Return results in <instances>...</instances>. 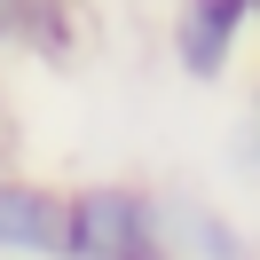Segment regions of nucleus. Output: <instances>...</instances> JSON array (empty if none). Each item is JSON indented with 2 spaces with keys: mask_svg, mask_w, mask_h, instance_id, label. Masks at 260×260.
<instances>
[{
  "mask_svg": "<svg viewBox=\"0 0 260 260\" xmlns=\"http://www.w3.org/2000/svg\"><path fill=\"white\" fill-rule=\"evenodd\" d=\"M63 260H174L158 197L134 181H87L63 197Z\"/></svg>",
  "mask_w": 260,
  "mask_h": 260,
  "instance_id": "nucleus-1",
  "label": "nucleus"
},
{
  "mask_svg": "<svg viewBox=\"0 0 260 260\" xmlns=\"http://www.w3.org/2000/svg\"><path fill=\"white\" fill-rule=\"evenodd\" d=\"M0 260H63V189L0 174Z\"/></svg>",
  "mask_w": 260,
  "mask_h": 260,
  "instance_id": "nucleus-2",
  "label": "nucleus"
},
{
  "mask_svg": "<svg viewBox=\"0 0 260 260\" xmlns=\"http://www.w3.org/2000/svg\"><path fill=\"white\" fill-rule=\"evenodd\" d=\"M252 24V0H174V55L189 79H221L237 32Z\"/></svg>",
  "mask_w": 260,
  "mask_h": 260,
  "instance_id": "nucleus-3",
  "label": "nucleus"
},
{
  "mask_svg": "<svg viewBox=\"0 0 260 260\" xmlns=\"http://www.w3.org/2000/svg\"><path fill=\"white\" fill-rule=\"evenodd\" d=\"M158 229L174 260H252V237L205 197H158Z\"/></svg>",
  "mask_w": 260,
  "mask_h": 260,
  "instance_id": "nucleus-4",
  "label": "nucleus"
},
{
  "mask_svg": "<svg viewBox=\"0 0 260 260\" xmlns=\"http://www.w3.org/2000/svg\"><path fill=\"white\" fill-rule=\"evenodd\" d=\"M24 32V0H0V40H16Z\"/></svg>",
  "mask_w": 260,
  "mask_h": 260,
  "instance_id": "nucleus-5",
  "label": "nucleus"
},
{
  "mask_svg": "<svg viewBox=\"0 0 260 260\" xmlns=\"http://www.w3.org/2000/svg\"><path fill=\"white\" fill-rule=\"evenodd\" d=\"M252 8H260V0H252Z\"/></svg>",
  "mask_w": 260,
  "mask_h": 260,
  "instance_id": "nucleus-6",
  "label": "nucleus"
}]
</instances>
